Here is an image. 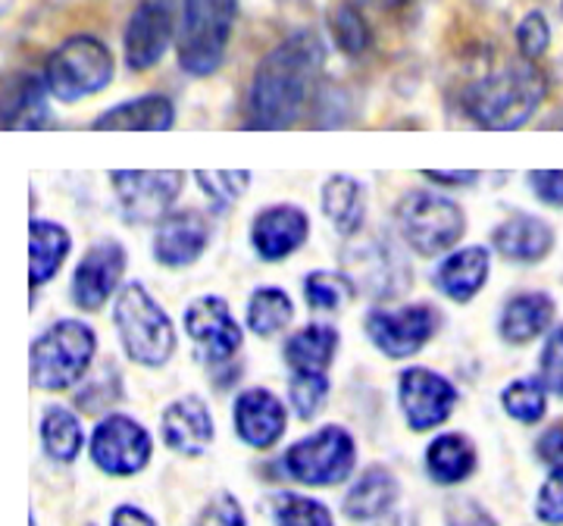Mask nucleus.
<instances>
[{"label":"nucleus","instance_id":"8","mask_svg":"<svg viewBox=\"0 0 563 526\" xmlns=\"http://www.w3.org/2000/svg\"><path fill=\"white\" fill-rule=\"evenodd\" d=\"M113 54L95 35H73L47 57L44 81L51 98L76 103L103 91L113 81Z\"/></svg>","mask_w":563,"mask_h":526},{"label":"nucleus","instance_id":"42","mask_svg":"<svg viewBox=\"0 0 563 526\" xmlns=\"http://www.w3.org/2000/svg\"><path fill=\"white\" fill-rule=\"evenodd\" d=\"M536 517L544 526H563V467H551L536 495Z\"/></svg>","mask_w":563,"mask_h":526},{"label":"nucleus","instance_id":"51","mask_svg":"<svg viewBox=\"0 0 563 526\" xmlns=\"http://www.w3.org/2000/svg\"><path fill=\"white\" fill-rule=\"evenodd\" d=\"M88 526H95V524H88Z\"/></svg>","mask_w":563,"mask_h":526},{"label":"nucleus","instance_id":"38","mask_svg":"<svg viewBox=\"0 0 563 526\" xmlns=\"http://www.w3.org/2000/svg\"><path fill=\"white\" fill-rule=\"evenodd\" d=\"M195 183L207 195L210 207L222 213L232 204L242 201V195L251 185V173L247 169H195Z\"/></svg>","mask_w":563,"mask_h":526},{"label":"nucleus","instance_id":"47","mask_svg":"<svg viewBox=\"0 0 563 526\" xmlns=\"http://www.w3.org/2000/svg\"><path fill=\"white\" fill-rule=\"evenodd\" d=\"M422 179H429V183H439V185H457V188H466V185H473L479 179V173L476 169H422L420 173Z\"/></svg>","mask_w":563,"mask_h":526},{"label":"nucleus","instance_id":"25","mask_svg":"<svg viewBox=\"0 0 563 526\" xmlns=\"http://www.w3.org/2000/svg\"><path fill=\"white\" fill-rule=\"evenodd\" d=\"M342 344V332L332 324H307L282 344L288 373H329Z\"/></svg>","mask_w":563,"mask_h":526},{"label":"nucleus","instance_id":"23","mask_svg":"<svg viewBox=\"0 0 563 526\" xmlns=\"http://www.w3.org/2000/svg\"><path fill=\"white\" fill-rule=\"evenodd\" d=\"M554 320H558V302L548 292L523 288V292H514L501 304L498 336L507 344H529L544 336L554 326Z\"/></svg>","mask_w":563,"mask_h":526},{"label":"nucleus","instance_id":"6","mask_svg":"<svg viewBox=\"0 0 563 526\" xmlns=\"http://www.w3.org/2000/svg\"><path fill=\"white\" fill-rule=\"evenodd\" d=\"M235 17L239 0H181V25L176 39L181 73L203 79L220 69L235 32Z\"/></svg>","mask_w":563,"mask_h":526},{"label":"nucleus","instance_id":"28","mask_svg":"<svg viewBox=\"0 0 563 526\" xmlns=\"http://www.w3.org/2000/svg\"><path fill=\"white\" fill-rule=\"evenodd\" d=\"M479 467V451L463 432H442L426 446V473L435 486H461Z\"/></svg>","mask_w":563,"mask_h":526},{"label":"nucleus","instance_id":"2","mask_svg":"<svg viewBox=\"0 0 563 526\" xmlns=\"http://www.w3.org/2000/svg\"><path fill=\"white\" fill-rule=\"evenodd\" d=\"M548 95V79L536 61L514 57L495 66L463 91V110L479 129L514 132L539 113Z\"/></svg>","mask_w":563,"mask_h":526},{"label":"nucleus","instance_id":"32","mask_svg":"<svg viewBox=\"0 0 563 526\" xmlns=\"http://www.w3.org/2000/svg\"><path fill=\"white\" fill-rule=\"evenodd\" d=\"M295 320V302L285 288L276 285H261L247 295V307H244V324L254 336L261 339H273L285 332Z\"/></svg>","mask_w":563,"mask_h":526},{"label":"nucleus","instance_id":"31","mask_svg":"<svg viewBox=\"0 0 563 526\" xmlns=\"http://www.w3.org/2000/svg\"><path fill=\"white\" fill-rule=\"evenodd\" d=\"M41 448L51 461L57 464H73L85 448V429H81V420L76 410L63 405L44 407L41 414Z\"/></svg>","mask_w":563,"mask_h":526},{"label":"nucleus","instance_id":"27","mask_svg":"<svg viewBox=\"0 0 563 526\" xmlns=\"http://www.w3.org/2000/svg\"><path fill=\"white\" fill-rule=\"evenodd\" d=\"M176 125V107L163 95H141L103 110L91 122L95 132H169Z\"/></svg>","mask_w":563,"mask_h":526},{"label":"nucleus","instance_id":"29","mask_svg":"<svg viewBox=\"0 0 563 526\" xmlns=\"http://www.w3.org/2000/svg\"><path fill=\"white\" fill-rule=\"evenodd\" d=\"M47 81L32 73H16L3 81V129H41L47 125Z\"/></svg>","mask_w":563,"mask_h":526},{"label":"nucleus","instance_id":"1","mask_svg":"<svg viewBox=\"0 0 563 526\" xmlns=\"http://www.w3.org/2000/svg\"><path fill=\"white\" fill-rule=\"evenodd\" d=\"M325 66V44L317 32H295L279 41L254 69L247 88V129L282 132L301 120L320 85Z\"/></svg>","mask_w":563,"mask_h":526},{"label":"nucleus","instance_id":"20","mask_svg":"<svg viewBox=\"0 0 563 526\" xmlns=\"http://www.w3.org/2000/svg\"><path fill=\"white\" fill-rule=\"evenodd\" d=\"M161 439L163 446L181 458H201L203 451L213 446L217 424L201 395H181L163 407Z\"/></svg>","mask_w":563,"mask_h":526},{"label":"nucleus","instance_id":"5","mask_svg":"<svg viewBox=\"0 0 563 526\" xmlns=\"http://www.w3.org/2000/svg\"><path fill=\"white\" fill-rule=\"evenodd\" d=\"M395 229L420 257H442L466 235V213L457 201L429 188H410L395 204Z\"/></svg>","mask_w":563,"mask_h":526},{"label":"nucleus","instance_id":"24","mask_svg":"<svg viewBox=\"0 0 563 526\" xmlns=\"http://www.w3.org/2000/svg\"><path fill=\"white\" fill-rule=\"evenodd\" d=\"M398 476L383 464H373L363 470L361 476L351 483L347 495H344V517L354 524H373L383 520L385 514L398 502Z\"/></svg>","mask_w":563,"mask_h":526},{"label":"nucleus","instance_id":"35","mask_svg":"<svg viewBox=\"0 0 563 526\" xmlns=\"http://www.w3.org/2000/svg\"><path fill=\"white\" fill-rule=\"evenodd\" d=\"M332 395L329 373H288V405L298 420H317Z\"/></svg>","mask_w":563,"mask_h":526},{"label":"nucleus","instance_id":"45","mask_svg":"<svg viewBox=\"0 0 563 526\" xmlns=\"http://www.w3.org/2000/svg\"><path fill=\"white\" fill-rule=\"evenodd\" d=\"M444 524L448 526H498L495 517L485 511L476 498H457L444 511Z\"/></svg>","mask_w":563,"mask_h":526},{"label":"nucleus","instance_id":"14","mask_svg":"<svg viewBox=\"0 0 563 526\" xmlns=\"http://www.w3.org/2000/svg\"><path fill=\"white\" fill-rule=\"evenodd\" d=\"M457 402H461L457 385L442 376L439 370L407 366L398 376V405L413 432H429L435 426L448 424Z\"/></svg>","mask_w":563,"mask_h":526},{"label":"nucleus","instance_id":"9","mask_svg":"<svg viewBox=\"0 0 563 526\" xmlns=\"http://www.w3.org/2000/svg\"><path fill=\"white\" fill-rule=\"evenodd\" d=\"M347 242L351 244H344L342 251L344 273L357 283L363 295H369L376 302H388V298H398L404 292H410L413 270L388 239L361 232Z\"/></svg>","mask_w":563,"mask_h":526},{"label":"nucleus","instance_id":"19","mask_svg":"<svg viewBox=\"0 0 563 526\" xmlns=\"http://www.w3.org/2000/svg\"><path fill=\"white\" fill-rule=\"evenodd\" d=\"M232 426L244 446L254 451H269L279 446L288 429V407L276 392L263 385H251L239 392L232 405Z\"/></svg>","mask_w":563,"mask_h":526},{"label":"nucleus","instance_id":"36","mask_svg":"<svg viewBox=\"0 0 563 526\" xmlns=\"http://www.w3.org/2000/svg\"><path fill=\"white\" fill-rule=\"evenodd\" d=\"M122 402V376L117 364H101L98 373L85 376V383L76 392V407L81 414H91L98 417L103 410H110L113 405Z\"/></svg>","mask_w":563,"mask_h":526},{"label":"nucleus","instance_id":"26","mask_svg":"<svg viewBox=\"0 0 563 526\" xmlns=\"http://www.w3.org/2000/svg\"><path fill=\"white\" fill-rule=\"evenodd\" d=\"M322 217L332 223V229L342 235L344 242L361 235L366 226V185L357 176L347 173H332L320 191Z\"/></svg>","mask_w":563,"mask_h":526},{"label":"nucleus","instance_id":"21","mask_svg":"<svg viewBox=\"0 0 563 526\" xmlns=\"http://www.w3.org/2000/svg\"><path fill=\"white\" fill-rule=\"evenodd\" d=\"M554 244H558L554 226L536 213H526V210H510L492 229V248L504 261L523 263V266L542 263L554 251Z\"/></svg>","mask_w":563,"mask_h":526},{"label":"nucleus","instance_id":"12","mask_svg":"<svg viewBox=\"0 0 563 526\" xmlns=\"http://www.w3.org/2000/svg\"><path fill=\"white\" fill-rule=\"evenodd\" d=\"M185 336L191 339L198 358L210 370L229 366L244 344V332L239 320L232 317V307L222 295H201L185 307Z\"/></svg>","mask_w":563,"mask_h":526},{"label":"nucleus","instance_id":"40","mask_svg":"<svg viewBox=\"0 0 563 526\" xmlns=\"http://www.w3.org/2000/svg\"><path fill=\"white\" fill-rule=\"evenodd\" d=\"M548 44H551V25L544 20V13H539V10L526 13L520 25H517V51H520V57L539 61L548 51Z\"/></svg>","mask_w":563,"mask_h":526},{"label":"nucleus","instance_id":"34","mask_svg":"<svg viewBox=\"0 0 563 526\" xmlns=\"http://www.w3.org/2000/svg\"><path fill=\"white\" fill-rule=\"evenodd\" d=\"M303 302L310 304L313 310H342L344 304L354 302L361 295L357 283L347 276V273H339V270H313L303 276Z\"/></svg>","mask_w":563,"mask_h":526},{"label":"nucleus","instance_id":"48","mask_svg":"<svg viewBox=\"0 0 563 526\" xmlns=\"http://www.w3.org/2000/svg\"><path fill=\"white\" fill-rule=\"evenodd\" d=\"M110 526H157V520L139 505H120L110 514Z\"/></svg>","mask_w":563,"mask_h":526},{"label":"nucleus","instance_id":"16","mask_svg":"<svg viewBox=\"0 0 563 526\" xmlns=\"http://www.w3.org/2000/svg\"><path fill=\"white\" fill-rule=\"evenodd\" d=\"M213 239V226L207 220V213L198 207H179L169 210L154 229V261L166 270H185L195 266L207 254Z\"/></svg>","mask_w":563,"mask_h":526},{"label":"nucleus","instance_id":"10","mask_svg":"<svg viewBox=\"0 0 563 526\" xmlns=\"http://www.w3.org/2000/svg\"><path fill=\"white\" fill-rule=\"evenodd\" d=\"M442 326V314L435 304H401V307H373L363 317V332L376 351L391 361H407L420 354L435 339Z\"/></svg>","mask_w":563,"mask_h":526},{"label":"nucleus","instance_id":"13","mask_svg":"<svg viewBox=\"0 0 563 526\" xmlns=\"http://www.w3.org/2000/svg\"><path fill=\"white\" fill-rule=\"evenodd\" d=\"M154 458V436L129 414H107L91 432V461L107 476H135Z\"/></svg>","mask_w":563,"mask_h":526},{"label":"nucleus","instance_id":"39","mask_svg":"<svg viewBox=\"0 0 563 526\" xmlns=\"http://www.w3.org/2000/svg\"><path fill=\"white\" fill-rule=\"evenodd\" d=\"M329 32H332V41L335 47L347 54V57H361L366 54L369 41H373V32L363 20V13L354 7V3H342L329 13Z\"/></svg>","mask_w":563,"mask_h":526},{"label":"nucleus","instance_id":"49","mask_svg":"<svg viewBox=\"0 0 563 526\" xmlns=\"http://www.w3.org/2000/svg\"><path fill=\"white\" fill-rule=\"evenodd\" d=\"M385 526H413V524H410L407 517H398V520H388V524H385Z\"/></svg>","mask_w":563,"mask_h":526},{"label":"nucleus","instance_id":"33","mask_svg":"<svg viewBox=\"0 0 563 526\" xmlns=\"http://www.w3.org/2000/svg\"><path fill=\"white\" fill-rule=\"evenodd\" d=\"M548 395L551 392L542 383V376H520L501 392L504 414L523 426L542 424L548 414Z\"/></svg>","mask_w":563,"mask_h":526},{"label":"nucleus","instance_id":"43","mask_svg":"<svg viewBox=\"0 0 563 526\" xmlns=\"http://www.w3.org/2000/svg\"><path fill=\"white\" fill-rule=\"evenodd\" d=\"M539 376L551 395L563 398V324L551 329V336L544 342L542 358H539Z\"/></svg>","mask_w":563,"mask_h":526},{"label":"nucleus","instance_id":"30","mask_svg":"<svg viewBox=\"0 0 563 526\" xmlns=\"http://www.w3.org/2000/svg\"><path fill=\"white\" fill-rule=\"evenodd\" d=\"M73 251V235L63 223L54 220H32L29 223V280L32 288H44Z\"/></svg>","mask_w":563,"mask_h":526},{"label":"nucleus","instance_id":"18","mask_svg":"<svg viewBox=\"0 0 563 526\" xmlns=\"http://www.w3.org/2000/svg\"><path fill=\"white\" fill-rule=\"evenodd\" d=\"M173 44V13L163 0H141L122 32V54L132 73H147Z\"/></svg>","mask_w":563,"mask_h":526},{"label":"nucleus","instance_id":"46","mask_svg":"<svg viewBox=\"0 0 563 526\" xmlns=\"http://www.w3.org/2000/svg\"><path fill=\"white\" fill-rule=\"evenodd\" d=\"M536 458L548 467H563V417L536 439Z\"/></svg>","mask_w":563,"mask_h":526},{"label":"nucleus","instance_id":"50","mask_svg":"<svg viewBox=\"0 0 563 526\" xmlns=\"http://www.w3.org/2000/svg\"><path fill=\"white\" fill-rule=\"evenodd\" d=\"M29 526H38V517H35V514H29Z\"/></svg>","mask_w":563,"mask_h":526},{"label":"nucleus","instance_id":"37","mask_svg":"<svg viewBox=\"0 0 563 526\" xmlns=\"http://www.w3.org/2000/svg\"><path fill=\"white\" fill-rule=\"evenodd\" d=\"M273 520L276 526H335L329 505L301 492H279L273 498Z\"/></svg>","mask_w":563,"mask_h":526},{"label":"nucleus","instance_id":"7","mask_svg":"<svg viewBox=\"0 0 563 526\" xmlns=\"http://www.w3.org/2000/svg\"><path fill=\"white\" fill-rule=\"evenodd\" d=\"M282 473L310 489L342 486L357 470V439L339 424L320 426L282 454Z\"/></svg>","mask_w":563,"mask_h":526},{"label":"nucleus","instance_id":"4","mask_svg":"<svg viewBox=\"0 0 563 526\" xmlns=\"http://www.w3.org/2000/svg\"><path fill=\"white\" fill-rule=\"evenodd\" d=\"M98 354V336L88 324L66 317L51 324L29 348V376L41 392H66L85 383Z\"/></svg>","mask_w":563,"mask_h":526},{"label":"nucleus","instance_id":"3","mask_svg":"<svg viewBox=\"0 0 563 526\" xmlns=\"http://www.w3.org/2000/svg\"><path fill=\"white\" fill-rule=\"evenodd\" d=\"M113 326H117L125 358L147 370H161L169 364L179 348L173 317L139 280L120 288L113 302Z\"/></svg>","mask_w":563,"mask_h":526},{"label":"nucleus","instance_id":"41","mask_svg":"<svg viewBox=\"0 0 563 526\" xmlns=\"http://www.w3.org/2000/svg\"><path fill=\"white\" fill-rule=\"evenodd\" d=\"M191 526H247V517H244L242 502L232 492H217L201 507V514L195 517Z\"/></svg>","mask_w":563,"mask_h":526},{"label":"nucleus","instance_id":"44","mask_svg":"<svg viewBox=\"0 0 563 526\" xmlns=\"http://www.w3.org/2000/svg\"><path fill=\"white\" fill-rule=\"evenodd\" d=\"M526 183L539 201L563 210V169H532L526 173Z\"/></svg>","mask_w":563,"mask_h":526},{"label":"nucleus","instance_id":"15","mask_svg":"<svg viewBox=\"0 0 563 526\" xmlns=\"http://www.w3.org/2000/svg\"><path fill=\"white\" fill-rule=\"evenodd\" d=\"M125 266H129V251L122 242L101 239L91 244L73 270V283H69L73 304L85 314H98L113 295H120V288L125 285L122 283Z\"/></svg>","mask_w":563,"mask_h":526},{"label":"nucleus","instance_id":"11","mask_svg":"<svg viewBox=\"0 0 563 526\" xmlns=\"http://www.w3.org/2000/svg\"><path fill=\"white\" fill-rule=\"evenodd\" d=\"M181 169H113L110 185L125 223H161L185 188Z\"/></svg>","mask_w":563,"mask_h":526},{"label":"nucleus","instance_id":"17","mask_svg":"<svg viewBox=\"0 0 563 526\" xmlns=\"http://www.w3.org/2000/svg\"><path fill=\"white\" fill-rule=\"evenodd\" d=\"M310 239V217L298 204H266L251 220V248L263 263L288 261Z\"/></svg>","mask_w":563,"mask_h":526},{"label":"nucleus","instance_id":"22","mask_svg":"<svg viewBox=\"0 0 563 526\" xmlns=\"http://www.w3.org/2000/svg\"><path fill=\"white\" fill-rule=\"evenodd\" d=\"M488 276H492V251L483 244H470L444 254L432 273V285L448 302L470 304L483 292Z\"/></svg>","mask_w":563,"mask_h":526}]
</instances>
